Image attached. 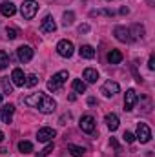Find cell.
<instances>
[{
    "label": "cell",
    "mask_w": 155,
    "mask_h": 157,
    "mask_svg": "<svg viewBox=\"0 0 155 157\" xmlns=\"http://www.w3.org/2000/svg\"><path fill=\"white\" fill-rule=\"evenodd\" d=\"M78 126H80L82 132H86V133H93L97 124H95V119L91 117V115H82L80 121H78Z\"/></svg>",
    "instance_id": "cell-6"
},
{
    "label": "cell",
    "mask_w": 155,
    "mask_h": 157,
    "mask_svg": "<svg viewBox=\"0 0 155 157\" xmlns=\"http://www.w3.org/2000/svg\"><path fill=\"white\" fill-rule=\"evenodd\" d=\"M113 35H115V39L120 40V42H131V40H133V37H131V29L122 28V26H117L115 31H113Z\"/></svg>",
    "instance_id": "cell-9"
},
{
    "label": "cell",
    "mask_w": 155,
    "mask_h": 157,
    "mask_svg": "<svg viewBox=\"0 0 155 157\" xmlns=\"http://www.w3.org/2000/svg\"><path fill=\"white\" fill-rule=\"evenodd\" d=\"M0 13L4 15V17H13L15 13H17V6L9 0V2H4L2 6H0Z\"/></svg>",
    "instance_id": "cell-15"
},
{
    "label": "cell",
    "mask_w": 155,
    "mask_h": 157,
    "mask_svg": "<svg viewBox=\"0 0 155 157\" xmlns=\"http://www.w3.org/2000/svg\"><path fill=\"white\" fill-rule=\"evenodd\" d=\"M88 31H89V26H88V24H82V26L78 28V33H88Z\"/></svg>",
    "instance_id": "cell-31"
},
{
    "label": "cell",
    "mask_w": 155,
    "mask_h": 157,
    "mask_svg": "<svg viewBox=\"0 0 155 157\" xmlns=\"http://www.w3.org/2000/svg\"><path fill=\"white\" fill-rule=\"evenodd\" d=\"M7 66H9V57H7L6 51L0 49V70H6Z\"/></svg>",
    "instance_id": "cell-25"
},
{
    "label": "cell",
    "mask_w": 155,
    "mask_h": 157,
    "mask_svg": "<svg viewBox=\"0 0 155 157\" xmlns=\"http://www.w3.org/2000/svg\"><path fill=\"white\" fill-rule=\"evenodd\" d=\"M0 80H2V88H4V91H6V93H11V91H13V82L9 80V77H2Z\"/></svg>",
    "instance_id": "cell-24"
},
{
    "label": "cell",
    "mask_w": 155,
    "mask_h": 157,
    "mask_svg": "<svg viewBox=\"0 0 155 157\" xmlns=\"http://www.w3.org/2000/svg\"><path fill=\"white\" fill-rule=\"evenodd\" d=\"M24 102H26L28 106H31V108H37L42 113H51V112H55V108H57V102H55L49 95H46V93H33V95L26 97Z\"/></svg>",
    "instance_id": "cell-1"
},
{
    "label": "cell",
    "mask_w": 155,
    "mask_h": 157,
    "mask_svg": "<svg viewBox=\"0 0 155 157\" xmlns=\"http://www.w3.org/2000/svg\"><path fill=\"white\" fill-rule=\"evenodd\" d=\"M66 80H68V71H59L51 77V80H47V90L49 91H59Z\"/></svg>",
    "instance_id": "cell-3"
},
{
    "label": "cell",
    "mask_w": 155,
    "mask_h": 157,
    "mask_svg": "<svg viewBox=\"0 0 155 157\" xmlns=\"http://www.w3.org/2000/svg\"><path fill=\"white\" fill-rule=\"evenodd\" d=\"M11 82H13L15 86H18V88H24V86H26V75H24V71H22L20 68H15V70H13V73H11Z\"/></svg>",
    "instance_id": "cell-13"
},
{
    "label": "cell",
    "mask_w": 155,
    "mask_h": 157,
    "mask_svg": "<svg viewBox=\"0 0 155 157\" xmlns=\"http://www.w3.org/2000/svg\"><path fill=\"white\" fill-rule=\"evenodd\" d=\"M106 2H112V0H106Z\"/></svg>",
    "instance_id": "cell-36"
},
{
    "label": "cell",
    "mask_w": 155,
    "mask_h": 157,
    "mask_svg": "<svg viewBox=\"0 0 155 157\" xmlns=\"http://www.w3.org/2000/svg\"><path fill=\"white\" fill-rule=\"evenodd\" d=\"M37 82H39V78L37 75H26V86H37Z\"/></svg>",
    "instance_id": "cell-27"
},
{
    "label": "cell",
    "mask_w": 155,
    "mask_h": 157,
    "mask_svg": "<svg viewBox=\"0 0 155 157\" xmlns=\"http://www.w3.org/2000/svg\"><path fill=\"white\" fill-rule=\"evenodd\" d=\"M37 11H39V4H37L35 0H24L22 6H20V13H22V17H24L26 20L35 18Z\"/></svg>",
    "instance_id": "cell-2"
},
{
    "label": "cell",
    "mask_w": 155,
    "mask_h": 157,
    "mask_svg": "<svg viewBox=\"0 0 155 157\" xmlns=\"http://www.w3.org/2000/svg\"><path fill=\"white\" fill-rule=\"evenodd\" d=\"M95 102H97V101H95V99H93V97H89V99H88V104H89V106H93V104H95Z\"/></svg>",
    "instance_id": "cell-33"
},
{
    "label": "cell",
    "mask_w": 155,
    "mask_h": 157,
    "mask_svg": "<svg viewBox=\"0 0 155 157\" xmlns=\"http://www.w3.org/2000/svg\"><path fill=\"white\" fill-rule=\"evenodd\" d=\"M137 139L142 144H146V143L152 141V130H150V126L146 122H139L137 124Z\"/></svg>",
    "instance_id": "cell-5"
},
{
    "label": "cell",
    "mask_w": 155,
    "mask_h": 157,
    "mask_svg": "<svg viewBox=\"0 0 155 157\" xmlns=\"http://www.w3.org/2000/svg\"><path fill=\"white\" fill-rule=\"evenodd\" d=\"M4 141V132H0V143Z\"/></svg>",
    "instance_id": "cell-34"
},
{
    "label": "cell",
    "mask_w": 155,
    "mask_h": 157,
    "mask_svg": "<svg viewBox=\"0 0 155 157\" xmlns=\"http://www.w3.org/2000/svg\"><path fill=\"white\" fill-rule=\"evenodd\" d=\"M73 18H75L73 11H66V13L62 15V24H64V26H71V24H73Z\"/></svg>",
    "instance_id": "cell-23"
},
{
    "label": "cell",
    "mask_w": 155,
    "mask_h": 157,
    "mask_svg": "<svg viewBox=\"0 0 155 157\" xmlns=\"http://www.w3.org/2000/svg\"><path fill=\"white\" fill-rule=\"evenodd\" d=\"M55 29H57V24H55L53 17L51 15H46L44 20H42V24H40V31L42 33H53Z\"/></svg>",
    "instance_id": "cell-12"
},
{
    "label": "cell",
    "mask_w": 155,
    "mask_h": 157,
    "mask_svg": "<svg viewBox=\"0 0 155 157\" xmlns=\"http://www.w3.org/2000/svg\"><path fill=\"white\" fill-rule=\"evenodd\" d=\"M13 113H15V106L13 104H4L2 110H0V117H2L4 122H7V124L13 121Z\"/></svg>",
    "instance_id": "cell-14"
},
{
    "label": "cell",
    "mask_w": 155,
    "mask_h": 157,
    "mask_svg": "<svg viewBox=\"0 0 155 157\" xmlns=\"http://www.w3.org/2000/svg\"><path fill=\"white\" fill-rule=\"evenodd\" d=\"M6 2H7V0H6Z\"/></svg>",
    "instance_id": "cell-37"
},
{
    "label": "cell",
    "mask_w": 155,
    "mask_h": 157,
    "mask_svg": "<svg viewBox=\"0 0 155 157\" xmlns=\"http://www.w3.org/2000/svg\"><path fill=\"white\" fill-rule=\"evenodd\" d=\"M6 33H7V39H11V40H15L18 37V29H17V28H7Z\"/></svg>",
    "instance_id": "cell-28"
},
{
    "label": "cell",
    "mask_w": 155,
    "mask_h": 157,
    "mask_svg": "<svg viewBox=\"0 0 155 157\" xmlns=\"http://www.w3.org/2000/svg\"><path fill=\"white\" fill-rule=\"evenodd\" d=\"M0 102H2V93H0Z\"/></svg>",
    "instance_id": "cell-35"
},
{
    "label": "cell",
    "mask_w": 155,
    "mask_h": 157,
    "mask_svg": "<svg viewBox=\"0 0 155 157\" xmlns=\"http://www.w3.org/2000/svg\"><path fill=\"white\" fill-rule=\"evenodd\" d=\"M120 91V86L117 84L115 80H106L100 88V93H104V97H113L115 93Z\"/></svg>",
    "instance_id": "cell-7"
},
{
    "label": "cell",
    "mask_w": 155,
    "mask_h": 157,
    "mask_svg": "<svg viewBox=\"0 0 155 157\" xmlns=\"http://www.w3.org/2000/svg\"><path fill=\"white\" fill-rule=\"evenodd\" d=\"M53 152V143H49L44 150H40V152H37V157H46L47 154H51Z\"/></svg>",
    "instance_id": "cell-26"
},
{
    "label": "cell",
    "mask_w": 155,
    "mask_h": 157,
    "mask_svg": "<svg viewBox=\"0 0 155 157\" xmlns=\"http://www.w3.org/2000/svg\"><path fill=\"white\" fill-rule=\"evenodd\" d=\"M128 13H130V9H128V7H122V9H120V15H128Z\"/></svg>",
    "instance_id": "cell-32"
},
{
    "label": "cell",
    "mask_w": 155,
    "mask_h": 157,
    "mask_svg": "<svg viewBox=\"0 0 155 157\" xmlns=\"http://www.w3.org/2000/svg\"><path fill=\"white\" fill-rule=\"evenodd\" d=\"M55 137H57V132L53 128H40L39 132H37L39 143H51Z\"/></svg>",
    "instance_id": "cell-8"
},
{
    "label": "cell",
    "mask_w": 155,
    "mask_h": 157,
    "mask_svg": "<svg viewBox=\"0 0 155 157\" xmlns=\"http://www.w3.org/2000/svg\"><path fill=\"white\" fill-rule=\"evenodd\" d=\"M82 77L86 78V82H97L99 80V71L97 70H93V68H86L84 70V73H82Z\"/></svg>",
    "instance_id": "cell-17"
},
{
    "label": "cell",
    "mask_w": 155,
    "mask_h": 157,
    "mask_svg": "<svg viewBox=\"0 0 155 157\" xmlns=\"http://www.w3.org/2000/svg\"><path fill=\"white\" fill-rule=\"evenodd\" d=\"M108 62H110V64H120V62H122V53H120L119 49H112V51L108 53Z\"/></svg>",
    "instance_id": "cell-19"
},
{
    "label": "cell",
    "mask_w": 155,
    "mask_h": 157,
    "mask_svg": "<svg viewBox=\"0 0 155 157\" xmlns=\"http://www.w3.org/2000/svg\"><path fill=\"white\" fill-rule=\"evenodd\" d=\"M104 121H106V126H108L112 132H115L117 128H119V117H117L115 113H108Z\"/></svg>",
    "instance_id": "cell-18"
},
{
    "label": "cell",
    "mask_w": 155,
    "mask_h": 157,
    "mask_svg": "<svg viewBox=\"0 0 155 157\" xmlns=\"http://www.w3.org/2000/svg\"><path fill=\"white\" fill-rule=\"evenodd\" d=\"M137 91L135 90H128L126 91V95H124V110L126 112H131L133 110V106H135V102H137Z\"/></svg>",
    "instance_id": "cell-11"
},
{
    "label": "cell",
    "mask_w": 155,
    "mask_h": 157,
    "mask_svg": "<svg viewBox=\"0 0 155 157\" xmlns=\"http://www.w3.org/2000/svg\"><path fill=\"white\" fill-rule=\"evenodd\" d=\"M71 88H73V91H77V93H84V91H86V82L80 80V78H73Z\"/></svg>",
    "instance_id": "cell-20"
},
{
    "label": "cell",
    "mask_w": 155,
    "mask_h": 157,
    "mask_svg": "<svg viewBox=\"0 0 155 157\" xmlns=\"http://www.w3.org/2000/svg\"><path fill=\"white\" fill-rule=\"evenodd\" d=\"M18 150H20L22 154H29V152H33V144H31L29 141H20V143H18Z\"/></svg>",
    "instance_id": "cell-22"
},
{
    "label": "cell",
    "mask_w": 155,
    "mask_h": 157,
    "mask_svg": "<svg viewBox=\"0 0 155 157\" xmlns=\"http://www.w3.org/2000/svg\"><path fill=\"white\" fill-rule=\"evenodd\" d=\"M78 53H80V57H82V59H93L97 51L93 49V46H89V44H84V46H80Z\"/></svg>",
    "instance_id": "cell-16"
},
{
    "label": "cell",
    "mask_w": 155,
    "mask_h": 157,
    "mask_svg": "<svg viewBox=\"0 0 155 157\" xmlns=\"http://www.w3.org/2000/svg\"><path fill=\"white\" fill-rule=\"evenodd\" d=\"M68 152L73 157H82L84 155V148L82 146H77V144H68Z\"/></svg>",
    "instance_id": "cell-21"
},
{
    "label": "cell",
    "mask_w": 155,
    "mask_h": 157,
    "mask_svg": "<svg viewBox=\"0 0 155 157\" xmlns=\"http://www.w3.org/2000/svg\"><path fill=\"white\" fill-rule=\"evenodd\" d=\"M122 139H124V141H126V143L130 144V143H133V141H135V135H133L131 132H124V135H122Z\"/></svg>",
    "instance_id": "cell-29"
},
{
    "label": "cell",
    "mask_w": 155,
    "mask_h": 157,
    "mask_svg": "<svg viewBox=\"0 0 155 157\" xmlns=\"http://www.w3.org/2000/svg\"><path fill=\"white\" fill-rule=\"evenodd\" d=\"M73 51H75V48H73V42L71 40H60L57 44V53L60 57H64V59H70L73 55Z\"/></svg>",
    "instance_id": "cell-4"
},
{
    "label": "cell",
    "mask_w": 155,
    "mask_h": 157,
    "mask_svg": "<svg viewBox=\"0 0 155 157\" xmlns=\"http://www.w3.org/2000/svg\"><path fill=\"white\" fill-rule=\"evenodd\" d=\"M17 55H18V60L26 64V62H29L33 59V48L31 46H20L17 49Z\"/></svg>",
    "instance_id": "cell-10"
},
{
    "label": "cell",
    "mask_w": 155,
    "mask_h": 157,
    "mask_svg": "<svg viewBox=\"0 0 155 157\" xmlns=\"http://www.w3.org/2000/svg\"><path fill=\"white\" fill-rule=\"evenodd\" d=\"M148 68L153 71L155 70V55H150V62H148Z\"/></svg>",
    "instance_id": "cell-30"
}]
</instances>
